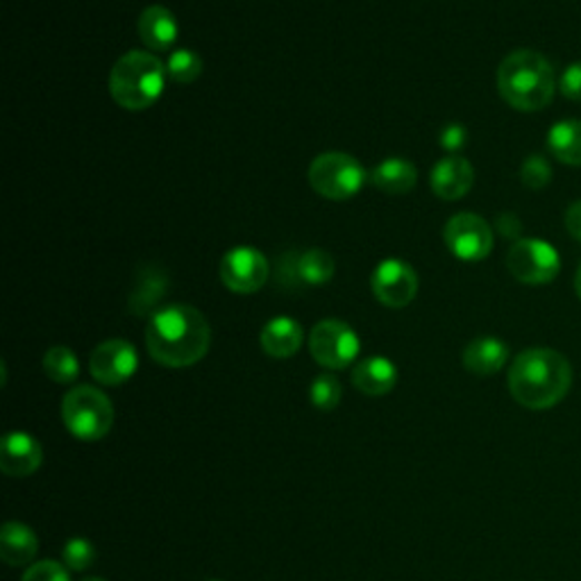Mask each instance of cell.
<instances>
[{"label": "cell", "mask_w": 581, "mask_h": 581, "mask_svg": "<svg viewBox=\"0 0 581 581\" xmlns=\"http://www.w3.org/2000/svg\"><path fill=\"white\" fill-rule=\"evenodd\" d=\"M211 345V329L203 312L189 305H168L157 309L146 327L150 357L166 368H187L198 364Z\"/></svg>", "instance_id": "1"}, {"label": "cell", "mask_w": 581, "mask_h": 581, "mask_svg": "<svg viewBox=\"0 0 581 581\" xmlns=\"http://www.w3.org/2000/svg\"><path fill=\"white\" fill-rule=\"evenodd\" d=\"M572 386L570 362L550 347H530L509 368V391L528 410L541 412L559 404Z\"/></svg>", "instance_id": "2"}, {"label": "cell", "mask_w": 581, "mask_h": 581, "mask_svg": "<svg viewBox=\"0 0 581 581\" xmlns=\"http://www.w3.org/2000/svg\"><path fill=\"white\" fill-rule=\"evenodd\" d=\"M498 91L518 111H539L554 98V67L536 50H515L498 69Z\"/></svg>", "instance_id": "3"}, {"label": "cell", "mask_w": 581, "mask_h": 581, "mask_svg": "<svg viewBox=\"0 0 581 581\" xmlns=\"http://www.w3.org/2000/svg\"><path fill=\"white\" fill-rule=\"evenodd\" d=\"M166 65L148 50H130L109 71V93L130 111L152 107L166 91Z\"/></svg>", "instance_id": "4"}, {"label": "cell", "mask_w": 581, "mask_h": 581, "mask_svg": "<svg viewBox=\"0 0 581 581\" xmlns=\"http://www.w3.org/2000/svg\"><path fill=\"white\" fill-rule=\"evenodd\" d=\"M307 178L318 196L327 200H351L364 189L368 176L357 157L332 150L312 161Z\"/></svg>", "instance_id": "5"}, {"label": "cell", "mask_w": 581, "mask_h": 581, "mask_svg": "<svg viewBox=\"0 0 581 581\" xmlns=\"http://www.w3.org/2000/svg\"><path fill=\"white\" fill-rule=\"evenodd\" d=\"M67 430L80 441H100L114 425V406L109 397L93 386H76L62 402Z\"/></svg>", "instance_id": "6"}, {"label": "cell", "mask_w": 581, "mask_h": 581, "mask_svg": "<svg viewBox=\"0 0 581 581\" xmlns=\"http://www.w3.org/2000/svg\"><path fill=\"white\" fill-rule=\"evenodd\" d=\"M312 357L327 371H343L355 364L362 353V341L357 332L336 318L321 321L309 334Z\"/></svg>", "instance_id": "7"}, {"label": "cell", "mask_w": 581, "mask_h": 581, "mask_svg": "<svg viewBox=\"0 0 581 581\" xmlns=\"http://www.w3.org/2000/svg\"><path fill=\"white\" fill-rule=\"evenodd\" d=\"M506 268L518 282L541 286L559 275L561 257L543 239H520L509 248Z\"/></svg>", "instance_id": "8"}, {"label": "cell", "mask_w": 581, "mask_h": 581, "mask_svg": "<svg viewBox=\"0 0 581 581\" xmlns=\"http://www.w3.org/2000/svg\"><path fill=\"white\" fill-rule=\"evenodd\" d=\"M447 250L461 262H482L493 250V229L491 225L471 211L454 214L443 229Z\"/></svg>", "instance_id": "9"}, {"label": "cell", "mask_w": 581, "mask_h": 581, "mask_svg": "<svg viewBox=\"0 0 581 581\" xmlns=\"http://www.w3.org/2000/svg\"><path fill=\"white\" fill-rule=\"evenodd\" d=\"M218 275L229 290H235V294L242 296H250L257 294V290L264 288V284L268 282L270 264L257 248L237 246L223 255L218 264Z\"/></svg>", "instance_id": "10"}, {"label": "cell", "mask_w": 581, "mask_h": 581, "mask_svg": "<svg viewBox=\"0 0 581 581\" xmlns=\"http://www.w3.org/2000/svg\"><path fill=\"white\" fill-rule=\"evenodd\" d=\"M375 298L391 309H402L412 305L418 294V273L412 264L402 259H384L377 264L371 277Z\"/></svg>", "instance_id": "11"}, {"label": "cell", "mask_w": 581, "mask_h": 581, "mask_svg": "<svg viewBox=\"0 0 581 581\" xmlns=\"http://www.w3.org/2000/svg\"><path fill=\"white\" fill-rule=\"evenodd\" d=\"M139 368L135 345L124 338H109L100 343L89 357V371L96 382L105 386H119L128 382Z\"/></svg>", "instance_id": "12"}, {"label": "cell", "mask_w": 581, "mask_h": 581, "mask_svg": "<svg viewBox=\"0 0 581 581\" xmlns=\"http://www.w3.org/2000/svg\"><path fill=\"white\" fill-rule=\"evenodd\" d=\"M334 270V257L321 248L290 253L279 264V277L290 286H325L332 282Z\"/></svg>", "instance_id": "13"}, {"label": "cell", "mask_w": 581, "mask_h": 581, "mask_svg": "<svg viewBox=\"0 0 581 581\" xmlns=\"http://www.w3.org/2000/svg\"><path fill=\"white\" fill-rule=\"evenodd\" d=\"M430 185L441 200H461L475 185V168L466 157L447 155L434 164Z\"/></svg>", "instance_id": "14"}, {"label": "cell", "mask_w": 581, "mask_h": 581, "mask_svg": "<svg viewBox=\"0 0 581 581\" xmlns=\"http://www.w3.org/2000/svg\"><path fill=\"white\" fill-rule=\"evenodd\" d=\"M43 452L37 439L26 432H10L0 445V469L10 477H28L39 471Z\"/></svg>", "instance_id": "15"}, {"label": "cell", "mask_w": 581, "mask_h": 581, "mask_svg": "<svg viewBox=\"0 0 581 581\" xmlns=\"http://www.w3.org/2000/svg\"><path fill=\"white\" fill-rule=\"evenodd\" d=\"M262 347L268 357L275 360H288L294 357L305 341V329L303 325L290 318V316H277L273 321H268L262 329Z\"/></svg>", "instance_id": "16"}, {"label": "cell", "mask_w": 581, "mask_h": 581, "mask_svg": "<svg viewBox=\"0 0 581 581\" xmlns=\"http://www.w3.org/2000/svg\"><path fill=\"white\" fill-rule=\"evenodd\" d=\"M139 37L144 46L155 52H164L176 46L180 37V26L176 14L164 6H150L139 17Z\"/></svg>", "instance_id": "17"}, {"label": "cell", "mask_w": 581, "mask_h": 581, "mask_svg": "<svg viewBox=\"0 0 581 581\" xmlns=\"http://www.w3.org/2000/svg\"><path fill=\"white\" fill-rule=\"evenodd\" d=\"M509 362V345L498 336H480L463 351V366L473 375L489 377L504 368Z\"/></svg>", "instance_id": "18"}, {"label": "cell", "mask_w": 581, "mask_h": 581, "mask_svg": "<svg viewBox=\"0 0 581 581\" xmlns=\"http://www.w3.org/2000/svg\"><path fill=\"white\" fill-rule=\"evenodd\" d=\"M371 183L375 189H380L384 194L402 196V194H410L416 187L418 170L412 161L400 159V157H388L373 168Z\"/></svg>", "instance_id": "19"}, {"label": "cell", "mask_w": 581, "mask_h": 581, "mask_svg": "<svg viewBox=\"0 0 581 581\" xmlns=\"http://www.w3.org/2000/svg\"><path fill=\"white\" fill-rule=\"evenodd\" d=\"M353 384L371 397L386 395L397 384V368L386 357H368L353 371Z\"/></svg>", "instance_id": "20"}, {"label": "cell", "mask_w": 581, "mask_h": 581, "mask_svg": "<svg viewBox=\"0 0 581 581\" xmlns=\"http://www.w3.org/2000/svg\"><path fill=\"white\" fill-rule=\"evenodd\" d=\"M39 550L37 534L23 522H8L0 532V557L8 565H26Z\"/></svg>", "instance_id": "21"}, {"label": "cell", "mask_w": 581, "mask_h": 581, "mask_svg": "<svg viewBox=\"0 0 581 581\" xmlns=\"http://www.w3.org/2000/svg\"><path fill=\"white\" fill-rule=\"evenodd\" d=\"M548 150L568 166H581V121L563 119L548 132Z\"/></svg>", "instance_id": "22"}, {"label": "cell", "mask_w": 581, "mask_h": 581, "mask_svg": "<svg viewBox=\"0 0 581 581\" xmlns=\"http://www.w3.org/2000/svg\"><path fill=\"white\" fill-rule=\"evenodd\" d=\"M43 371L48 380L57 384H73L80 375V362L67 345H55L43 357Z\"/></svg>", "instance_id": "23"}, {"label": "cell", "mask_w": 581, "mask_h": 581, "mask_svg": "<svg viewBox=\"0 0 581 581\" xmlns=\"http://www.w3.org/2000/svg\"><path fill=\"white\" fill-rule=\"evenodd\" d=\"M161 296H166V277L157 268H146L144 279H139L132 294L130 309L135 314H148Z\"/></svg>", "instance_id": "24"}, {"label": "cell", "mask_w": 581, "mask_h": 581, "mask_svg": "<svg viewBox=\"0 0 581 581\" xmlns=\"http://www.w3.org/2000/svg\"><path fill=\"white\" fill-rule=\"evenodd\" d=\"M168 78L180 85H191L203 76V57L189 48L173 50L166 62Z\"/></svg>", "instance_id": "25"}, {"label": "cell", "mask_w": 581, "mask_h": 581, "mask_svg": "<svg viewBox=\"0 0 581 581\" xmlns=\"http://www.w3.org/2000/svg\"><path fill=\"white\" fill-rule=\"evenodd\" d=\"M341 395H343V386L341 382L329 375V373H323L318 375L312 386H309V397H312V404L316 406V410L321 412H332L338 406L341 402Z\"/></svg>", "instance_id": "26"}, {"label": "cell", "mask_w": 581, "mask_h": 581, "mask_svg": "<svg viewBox=\"0 0 581 581\" xmlns=\"http://www.w3.org/2000/svg\"><path fill=\"white\" fill-rule=\"evenodd\" d=\"M520 180H522V185H525L532 191L545 189L550 185V180H552L550 161L545 157H541V155H530L525 161H522Z\"/></svg>", "instance_id": "27"}, {"label": "cell", "mask_w": 581, "mask_h": 581, "mask_svg": "<svg viewBox=\"0 0 581 581\" xmlns=\"http://www.w3.org/2000/svg\"><path fill=\"white\" fill-rule=\"evenodd\" d=\"M96 559V550L93 543L87 539H71L65 545V563L69 570L73 572H82L87 570Z\"/></svg>", "instance_id": "28"}, {"label": "cell", "mask_w": 581, "mask_h": 581, "mask_svg": "<svg viewBox=\"0 0 581 581\" xmlns=\"http://www.w3.org/2000/svg\"><path fill=\"white\" fill-rule=\"evenodd\" d=\"M23 581H69V570L62 563L39 561L28 568Z\"/></svg>", "instance_id": "29"}, {"label": "cell", "mask_w": 581, "mask_h": 581, "mask_svg": "<svg viewBox=\"0 0 581 581\" xmlns=\"http://www.w3.org/2000/svg\"><path fill=\"white\" fill-rule=\"evenodd\" d=\"M559 87H561V93L568 100L581 102V62H574V65H570L563 71V76L559 80Z\"/></svg>", "instance_id": "30"}, {"label": "cell", "mask_w": 581, "mask_h": 581, "mask_svg": "<svg viewBox=\"0 0 581 581\" xmlns=\"http://www.w3.org/2000/svg\"><path fill=\"white\" fill-rule=\"evenodd\" d=\"M469 141V132L463 126H447L443 132H441V146L447 150V152H459L463 146H466Z\"/></svg>", "instance_id": "31"}, {"label": "cell", "mask_w": 581, "mask_h": 581, "mask_svg": "<svg viewBox=\"0 0 581 581\" xmlns=\"http://www.w3.org/2000/svg\"><path fill=\"white\" fill-rule=\"evenodd\" d=\"M565 227L570 235L581 244V200L572 203L565 211Z\"/></svg>", "instance_id": "32"}, {"label": "cell", "mask_w": 581, "mask_h": 581, "mask_svg": "<svg viewBox=\"0 0 581 581\" xmlns=\"http://www.w3.org/2000/svg\"><path fill=\"white\" fill-rule=\"evenodd\" d=\"M574 288H577V296L581 301V264H579V270H577V279H574Z\"/></svg>", "instance_id": "33"}, {"label": "cell", "mask_w": 581, "mask_h": 581, "mask_svg": "<svg viewBox=\"0 0 581 581\" xmlns=\"http://www.w3.org/2000/svg\"><path fill=\"white\" fill-rule=\"evenodd\" d=\"M82 581H102L100 577H87V579H82Z\"/></svg>", "instance_id": "34"}, {"label": "cell", "mask_w": 581, "mask_h": 581, "mask_svg": "<svg viewBox=\"0 0 581 581\" xmlns=\"http://www.w3.org/2000/svg\"><path fill=\"white\" fill-rule=\"evenodd\" d=\"M211 581H218V579H211Z\"/></svg>", "instance_id": "35"}]
</instances>
